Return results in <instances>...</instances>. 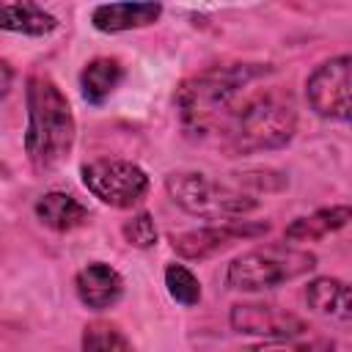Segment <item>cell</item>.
Segmentation results:
<instances>
[{
  "label": "cell",
  "mask_w": 352,
  "mask_h": 352,
  "mask_svg": "<svg viewBox=\"0 0 352 352\" xmlns=\"http://www.w3.org/2000/svg\"><path fill=\"white\" fill-rule=\"evenodd\" d=\"M267 74H272L270 63H214L190 74L173 96L184 135L220 143L239 99Z\"/></svg>",
  "instance_id": "6da1fadb"
},
{
  "label": "cell",
  "mask_w": 352,
  "mask_h": 352,
  "mask_svg": "<svg viewBox=\"0 0 352 352\" xmlns=\"http://www.w3.org/2000/svg\"><path fill=\"white\" fill-rule=\"evenodd\" d=\"M25 154L36 173L60 168L77 140V118L63 88L44 72L25 82Z\"/></svg>",
  "instance_id": "7a4b0ae2"
},
{
  "label": "cell",
  "mask_w": 352,
  "mask_h": 352,
  "mask_svg": "<svg viewBox=\"0 0 352 352\" xmlns=\"http://www.w3.org/2000/svg\"><path fill=\"white\" fill-rule=\"evenodd\" d=\"M297 132V107L292 96L280 88H250L223 138L220 146L231 154H261V151H278L286 143H292Z\"/></svg>",
  "instance_id": "3957f363"
},
{
  "label": "cell",
  "mask_w": 352,
  "mask_h": 352,
  "mask_svg": "<svg viewBox=\"0 0 352 352\" xmlns=\"http://www.w3.org/2000/svg\"><path fill=\"white\" fill-rule=\"evenodd\" d=\"M316 270V256L305 248L270 242L256 245L231 258L226 267V286L234 292H267L289 280H297Z\"/></svg>",
  "instance_id": "277c9868"
},
{
  "label": "cell",
  "mask_w": 352,
  "mask_h": 352,
  "mask_svg": "<svg viewBox=\"0 0 352 352\" xmlns=\"http://www.w3.org/2000/svg\"><path fill=\"white\" fill-rule=\"evenodd\" d=\"M168 198L187 214L201 220H239L258 209L253 192L239 190L236 184L220 182L201 170H173L165 176Z\"/></svg>",
  "instance_id": "5b68a950"
},
{
  "label": "cell",
  "mask_w": 352,
  "mask_h": 352,
  "mask_svg": "<svg viewBox=\"0 0 352 352\" xmlns=\"http://www.w3.org/2000/svg\"><path fill=\"white\" fill-rule=\"evenodd\" d=\"M82 187L110 209H135L151 190L148 173L121 157H96L80 165Z\"/></svg>",
  "instance_id": "8992f818"
},
{
  "label": "cell",
  "mask_w": 352,
  "mask_h": 352,
  "mask_svg": "<svg viewBox=\"0 0 352 352\" xmlns=\"http://www.w3.org/2000/svg\"><path fill=\"white\" fill-rule=\"evenodd\" d=\"M349 91H352V58L346 52L316 63L305 77L308 107L327 121L349 118Z\"/></svg>",
  "instance_id": "52a82bcc"
},
{
  "label": "cell",
  "mask_w": 352,
  "mask_h": 352,
  "mask_svg": "<svg viewBox=\"0 0 352 352\" xmlns=\"http://www.w3.org/2000/svg\"><path fill=\"white\" fill-rule=\"evenodd\" d=\"M267 231H270L267 220H223V223H212L204 228H190V231L173 234L170 248L182 258L204 261L214 253H223L226 248H231L236 242L264 236Z\"/></svg>",
  "instance_id": "ba28073f"
},
{
  "label": "cell",
  "mask_w": 352,
  "mask_h": 352,
  "mask_svg": "<svg viewBox=\"0 0 352 352\" xmlns=\"http://www.w3.org/2000/svg\"><path fill=\"white\" fill-rule=\"evenodd\" d=\"M228 322L242 336H256L264 341H297L308 333V322L289 308L275 302H236L228 311Z\"/></svg>",
  "instance_id": "9c48e42d"
},
{
  "label": "cell",
  "mask_w": 352,
  "mask_h": 352,
  "mask_svg": "<svg viewBox=\"0 0 352 352\" xmlns=\"http://www.w3.org/2000/svg\"><path fill=\"white\" fill-rule=\"evenodd\" d=\"M74 294L88 311H107L124 297V275L107 261H88L74 275Z\"/></svg>",
  "instance_id": "30bf717a"
},
{
  "label": "cell",
  "mask_w": 352,
  "mask_h": 352,
  "mask_svg": "<svg viewBox=\"0 0 352 352\" xmlns=\"http://www.w3.org/2000/svg\"><path fill=\"white\" fill-rule=\"evenodd\" d=\"M162 16V3H99L91 11V25L99 33L116 36L126 30H140Z\"/></svg>",
  "instance_id": "8fae6325"
},
{
  "label": "cell",
  "mask_w": 352,
  "mask_h": 352,
  "mask_svg": "<svg viewBox=\"0 0 352 352\" xmlns=\"http://www.w3.org/2000/svg\"><path fill=\"white\" fill-rule=\"evenodd\" d=\"M33 214L44 228L58 231V234H69V231H77L91 223L88 206L66 190H50L44 195H38L33 204Z\"/></svg>",
  "instance_id": "7c38bea8"
},
{
  "label": "cell",
  "mask_w": 352,
  "mask_h": 352,
  "mask_svg": "<svg viewBox=\"0 0 352 352\" xmlns=\"http://www.w3.org/2000/svg\"><path fill=\"white\" fill-rule=\"evenodd\" d=\"M77 80H80V96L88 104L99 107L124 82V63L118 58H110V55H96V58H91L80 69V77Z\"/></svg>",
  "instance_id": "4fadbf2b"
},
{
  "label": "cell",
  "mask_w": 352,
  "mask_h": 352,
  "mask_svg": "<svg viewBox=\"0 0 352 352\" xmlns=\"http://www.w3.org/2000/svg\"><path fill=\"white\" fill-rule=\"evenodd\" d=\"M58 16L50 14L44 6L22 0V3H3L0 0V30L16 33V36H33L44 38L58 30Z\"/></svg>",
  "instance_id": "5bb4252c"
},
{
  "label": "cell",
  "mask_w": 352,
  "mask_h": 352,
  "mask_svg": "<svg viewBox=\"0 0 352 352\" xmlns=\"http://www.w3.org/2000/svg\"><path fill=\"white\" fill-rule=\"evenodd\" d=\"M305 302L314 314L327 316V319H338V322H349L352 319V297H349V286L341 278H330V275H319L311 278L305 283Z\"/></svg>",
  "instance_id": "9a60e30c"
},
{
  "label": "cell",
  "mask_w": 352,
  "mask_h": 352,
  "mask_svg": "<svg viewBox=\"0 0 352 352\" xmlns=\"http://www.w3.org/2000/svg\"><path fill=\"white\" fill-rule=\"evenodd\" d=\"M349 220H352V209L346 204H336V206H324V209H316L311 214L294 217L283 228V236L289 242H319V239L341 231Z\"/></svg>",
  "instance_id": "2e32d148"
},
{
  "label": "cell",
  "mask_w": 352,
  "mask_h": 352,
  "mask_svg": "<svg viewBox=\"0 0 352 352\" xmlns=\"http://www.w3.org/2000/svg\"><path fill=\"white\" fill-rule=\"evenodd\" d=\"M80 352H135V346L116 322L94 319L82 327Z\"/></svg>",
  "instance_id": "e0dca14e"
},
{
  "label": "cell",
  "mask_w": 352,
  "mask_h": 352,
  "mask_svg": "<svg viewBox=\"0 0 352 352\" xmlns=\"http://www.w3.org/2000/svg\"><path fill=\"white\" fill-rule=\"evenodd\" d=\"M162 278H165V289H168V294H170L173 302H179L184 308H195L201 302L204 289H201L198 275L190 267H184L179 261H170V264H165Z\"/></svg>",
  "instance_id": "ac0fdd59"
},
{
  "label": "cell",
  "mask_w": 352,
  "mask_h": 352,
  "mask_svg": "<svg viewBox=\"0 0 352 352\" xmlns=\"http://www.w3.org/2000/svg\"><path fill=\"white\" fill-rule=\"evenodd\" d=\"M121 236L126 245L138 248V250H148L157 245L160 234H157V223L148 212H135L129 220L121 223Z\"/></svg>",
  "instance_id": "d6986e66"
},
{
  "label": "cell",
  "mask_w": 352,
  "mask_h": 352,
  "mask_svg": "<svg viewBox=\"0 0 352 352\" xmlns=\"http://www.w3.org/2000/svg\"><path fill=\"white\" fill-rule=\"evenodd\" d=\"M236 182H239V190L248 187L253 192H278L289 184L286 173L275 170V168H250V170H239L234 173Z\"/></svg>",
  "instance_id": "ffe728a7"
},
{
  "label": "cell",
  "mask_w": 352,
  "mask_h": 352,
  "mask_svg": "<svg viewBox=\"0 0 352 352\" xmlns=\"http://www.w3.org/2000/svg\"><path fill=\"white\" fill-rule=\"evenodd\" d=\"M248 352H319V344H297V341H267Z\"/></svg>",
  "instance_id": "44dd1931"
},
{
  "label": "cell",
  "mask_w": 352,
  "mask_h": 352,
  "mask_svg": "<svg viewBox=\"0 0 352 352\" xmlns=\"http://www.w3.org/2000/svg\"><path fill=\"white\" fill-rule=\"evenodd\" d=\"M14 80H16V72H14V66H11L6 58H0V99L11 94V88H14Z\"/></svg>",
  "instance_id": "7402d4cb"
},
{
  "label": "cell",
  "mask_w": 352,
  "mask_h": 352,
  "mask_svg": "<svg viewBox=\"0 0 352 352\" xmlns=\"http://www.w3.org/2000/svg\"><path fill=\"white\" fill-rule=\"evenodd\" d=\"M0 176H3V179H8V176H11V170H8V165H6L3 160H0Z\"/></svg>",
  "instance_id": "603a6c76"
}]
</instances>
